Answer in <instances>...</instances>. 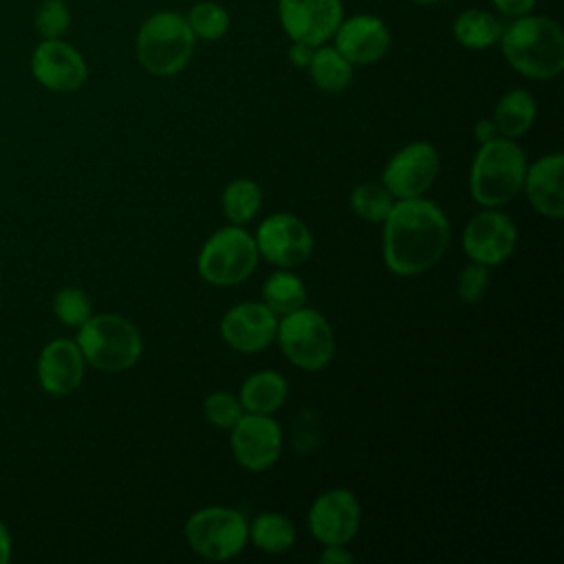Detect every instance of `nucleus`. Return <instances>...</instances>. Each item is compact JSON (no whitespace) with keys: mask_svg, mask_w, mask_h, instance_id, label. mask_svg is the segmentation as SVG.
<instances>
[{"mask_svg":"<svg viewBox=\"0 0 564 564\" xmlns=\"http://www.w3.org/2000/svg\"><path fill=\"white\" fill-rule=\"evenodd\" d=\"M383 262L397 275H419L434 267L449 245L443 209L423 198H403L383 220Z\"/></svg>","mask_w":564,"mask_h":564,"instance_id":"obj_1","label":"nucleus"},{"mask_svg":"<svg viewBox=\"0 0 564 564\" xmlns=\"http://www.w3.org/2000/svg\"><path fill=\"white\" fill-rule=\"evenodd\" d=\"M498 44L507 64L529 79H553L564 68V31L546 15L511 18Z\"/></svg>","mask_w":564,"mask_h":564,"instance_id":"obj_2","label":"nucleus"},{"mask_svg":"<svg viewBox=\"0 0 564 564\" xmlns=\"http://www.w3.org/2000/svg\"><path fill=\"white\" fill-rule=\"evenodd\" d=\"M527 159L522 148L507 137L480 143L469 170V194L482 207H498L522 192Z\"/></svg>","mask_w":564,"mask_h":564,"instance_id":"obj_3","label":"nucleus"},{"mask_svg":"<svg viewBox=\"0 0 564 564\" xmlns=\"http://www.w3.org/2000/svg\"><path fill=\"white\" fill-rule=\"evenodd\" d=\"M196 37L176 11L152 13L137 31L134 53L143 70L154 77H172L181 73L194 55Z\"/></svg>","mask_w":564,"mask_h":564,"instance_id":"obj_4","label":"nucleus"},{"mask_svg":"<svg viewBox=\"0 0 564 564\" xmlns=\"http://www.w3.org/2000/svg\"><path fill=\"white\" fill-rule=\"evenodd\" d=\"M75 341L84 361L101 372H123L132 368L143 352L139 328L117 313L90 315L79 326Z\"/></svg>","mask_w":564,"mask_h":564,"instance_id":"obj_5","label":"nucleus"},{"mask_svg":"<svg viewBox=\"0 0 564 564\" xmlns=\"http://www.w3.org/2000/svg\"><path fill=\"white\" fill-rule=\"evenodd\" d=\"M258 258L253 236L240 225H227L205 240L198 253V273L214 286H234L253 273Z\"/></svg>","mask_w":564,"mask_h":564,"instance_id":"obj_6","label":"nucleus"},{"mask_svg":"<svg viewBox=\"0 0 564 564\" xmlns=\"http://www.w3.org/2000/svg\"><path fill=\"white\" fill-rule=\"evenodd\" d=\"M275 339L284 357L302 370H322L335 355V335L326 317L313 308H297L282 315Z\"/></svg>","mask_w":564,"mask_h":564,"instance_id":"obj_7","label":"nucleus"},{"mask_svg":"<svg viewBox=\"0 0 564 564\" xmlns=\"http://www.w3.org/2000/svg\"><path fill=\"white\" fill-rule=\"evenodd\" d=\"M185 540L205 560L225 562L245 549L249 540V524L240 511L212 505L187 518Z\"/></svg>","mask_w":564,"mask_h":564,"instance_id":"obj_8","label":"nucleus"},{"mask_svg":"<svg viewBox=\"0 0 564 564\" xmlns=\"http://www.w3.org/2000/svg\"><path fill=\"white\" fill-rule=\"evenodd\" d=\"M438 167L441 159L436 148L427 141H414L390 156L381 183L397 200L416 198L432 187Z\"/></svg>","mask_w":564,"mask_h":564,"instance_id":"obj_9","label":"nucleus"},{"mask_svg":"<svg viewBox=\"0 0 564 564\" xmlns=\"http://www.w3.org/2000/svg\"><path fill=\"white\" fill-rule=\"evenodd\" d=\"M253 240L258 253L278 269L300 267L313 251L311 229L293 214H273L264 218Z\"/></svg>","mask_w":564,"mask_h":564,"instance_id":"obj_10","label":"nucleus"},{"mask_svg":"<svg viewBox=\"0 0 564 564\" xmlns=\"http://www.w3.org/2000/svg\"><path fill=\"white\" fill-rule=\"evenodd\" d=\"M278 18L291 42L319 46L333 40L344 7L341 0H278Z\"/></svg>","mask_w":564,"mask_h":564,"instance_id":"obj_11","label":"nucleus"},{"mask_svg":"<svg viewBox=\"0 0 564 564\" xmlns=\"http://www.w3.org/2000/svg\"><path fill=\"white\" fill-rule=\"evenodd\" d=\"M31 73L51 93H75L88 79L84 55L62 37L42 40L31 53Z\"/></svg>","mask_w":564,"mask_h":564,"instance_id":"obj_12","label":"nucleus"},{"mask_svg":"<svg viewBox=\"0 0 564 564\" xmlns=\"http://www.w3.org/2000/svg\"><path fill=\"white\" fill-rule=\"evenodd\" d=\"M361 522V507L352 491L335 487L319 494L308 509V529L324 546L348 544Z\"/></svg>","mask_w":564,"mask_h":564,"instance_id":"obj_13","label":"nucleus"},{"mask_svg":"<svg viewBox=\"0 0 564 564\" xmlns=\"http://www.w3.org/2000/svg\"><path fill=\"white\" fill-rule=\"evenodd\" d=\"M234 458L249 471H264L282 454V430L271 414L245 412L231 427Z\"/></svg>","mask_w":564,"mask_h":564,"instance_id":"obj_14","label":"nucleus"},{"mask_svg":"<svg viewBox=\"0 0 564 564\" xmlns=\"http://www.w3.org/2000/svg\"><path fill=\"white\" fill-rule=\"evenodd\" d=\"M516 238L518 231L513 220L507 214L487 207L465 225L463 249L471 262L496 267L511 256Z\"/></svg>","mask_w":564,"mask_h":564,"instance_id":"obj_15","label":"nucleus"},{"mask_svg":"<svg viewBox=\"0 0 564 564\" xmlns=\"http://www.w3.org/2000/svg\"><path fill=\"white\" fill-rule=\"evenodd\" d=\"M278 330V315L262 302H242L231 306L220 319V335L225 344L238 352H260Z\"/></svg>","mask_w":564,"mask_h":564,"instance_id":"obj_16","label":"nucleus"},{"mask_svg":"<svg viewBox=\"0 0 564 564\" xmlns=\"http://www.w3.org/2000/svg\"><path fill=\"white\" fill-rule=\"evenodd\" d=\"M335 48L352 64L368 66L379 62L390 48V31L379 15L357 13L339 22L335 35Z\"/></svg>","mask_w":564,"mask_h":564,"instance_id":"obj_17","label":"nucleus"},{"mask_svg":"<svg viewBox=\"0 0 564 564\" xmlns=\"http://www.w3.org/2000/svg\"><path fill=\"white\" fill-rule=\"evenodd\" d=\"M84 355L77 341L53 339L37 359V379L44 392L53 397H66L75 392L84 379Z\"/></svg>","mask_w":564,"mask_h":564,"instance_id":"obj_18","label":"nucleus"},{"mask_svg":"<svg viewBox=\"0 0 564 564\" xmlns=\"http://www.w3.org/2000/svg\"><path fill=\"white\" fill-rule=\"evenodd\" d=\"M564 156L551 152L527 165L522 189L538 214L560 220L564 216V187H562Z\"/></svg>","mask_w":564,"mask_h":564,"instance_id":"obj_19","label":"nucleus"},{"mask_svg":"<svg viewBox=\"0 0 564 564\" xmlns=\"http://www.w3.org/2000/svg\"><path fill=\"white\" fill-rule=\"evenodd\" d=\"M289 394L286 379L275 370H258L240 386V405L245 412L273 414L278 412Z\"/></svg>","mask_w":564,"mask_h":564,"instance_id":"obj_20","label":"nucleus"},{"mask_svg":"<svg viewBox=\"0 0 564 564\" xmlns=\"http://www.w3.org/2000/svg\"><path fill=\"white\" fill-rule=\"evenodd\" d=\"M535 115L538 108L531 93L524 88H511L496 101L491 121L500 137L518 139L533 126Z\"/></svg>","mask_w":564,"mask_h":564,"instance_id":"obj_21","label":"nucleus"},{"mask_svg":"<svg viewBox=\"0 0 564 564\" xmlns=\"http://www.w3.org/2000/svg\"><path fill=\"white\" fill-rule=\"evenodd\" d=\"M505 22L485 9H465L454 18L452 33L456 42L471 51H485L500 42Z\"/></svg>","mask_w":564,"mask_h":564,"instance_id":"obj_22","label":"nucleus"},{"mask_svg":"<svg viewBox=\"0 0 564 564\" xmlns=\"http://www.w3.org/2000/svg\"><path fill=\"white\" fill-rule=\"evenodd\" d=\"M311 82L324 93H344L352 82V64L335 48L319 44L306 66Z\"/></svg>","mask_w":564,"mask_h":564,"instance_id":"obj_23","label":"nucleus"},{"mask_svg":"<svg viewBox=\"0 0 564 564\" xmlns=\"http://www.w3.org/2000/svg\"><path fill=\"white\" fill-rule=\"evenodd\" d=\"M262 304L275 315H286L304 306L306 286L302 278L291 273L289 269H280L267 278L262 284Z\"/></svg>","mask_w":564,"mask_h":564,"instance_id":"obj_24","label":"nucleus"},{"mask_svg":"<svg viewBox=\"0 0 564 564\" xmlns=\"http://www.w3.org/2000/svg\"><path fill=\"white\" fill-rule=\"evenodd\" d=\"M249 540L269 555L286 553L295 542V527L282 513H260L249 524Z\"/></svg>","mask_w":564,"mask_h":564,"instance_id":"obj_25","label":"nucleus"},{"mask_svg":"<svg viewBox=\"0 0 564 564\" xmlns=\"http://www.w3.org/2000/svg\"><path fill=\"white\" fill-rule=\"evenodd\" d=\"M223 214L231 225H247L262 207V189L251 178H236L223 192Z\"/></svg>","mask_w":564,"mask_h":564,"instance_id":"obj_26","label":"nucleus"},{"mask_svg":"<svg viewBox=\"0 0 564 564\" xmlns=\"http://www.w3.org/2000/svg\"><path fill=\"white\" fill-rule=\"evenodd\" d=\"M194 37L205 40V42H216L220 40L227 31H229V13L223 4L212 2V0H203L196 2L187 15H185Z\"/></svg>","mask_w":564,"mask_h":564,"instance_id":"obj_27","label":"nucleus"},{"mask_svg":"<svg viewBox=\"0 0 564 564\" xmlns=\"http://www.w3.org/2000/svg\"><path fill=\"white\" fill-rule=\"evenodd\" d=\"M394 205V196L383 183H361L350 194L352 212L368 223H383Z\"/></svg>","mask_w":564,"mask_h":564,"instance_id":"obj_28","label":"nucleus"},{"mask_svg":"<svg viewBox=\"0 0 564 564\" xmlns=\"http://www.w3.org/2000/svg\"><path fill=\"white\" fill-rule=\"evenodd\" d=\"M53 311H55V317L64 326L79 328L93 315V304H90V297L82 289L66 286L55 293Z\"/></svg>","mask_w":564,"mask_h":564,"instance_id":"obj_29","label":"nucleus"},{"mask_svg":"<svg viewBox=\"0 0 564 564\" xmlns=\"http://www.w3.org/2000/svg\"><path fill=\"white\" fill-rule=\"evenodd\" d=\"M33 22L42 40L62 37L70 24V9L64 0H42L35 9Z\"/></svg>","mask_w":564,"mask_h":564,"instance_id":"obj_30","label":"nucleus"},{"mask_svg":"<svg viewBox=\"0 0 564 564\" xmlns=\"http://www.w3.org/2000/svg\"><path fill=\"white\" fill-rule=\"evenodd\" d=\"M203 412L207 421L220 430H231L238 423V419L245 414L240 399L229 392H212L203 401Z\"/></svg>","mask_w":564,"mask_h":564,"instance_id":"obj_31","label":"nucleus"},{"mask_svg":"<svg viewBox=\"0 0 564 564\" xmlns=\"http://www.w3.org/2000/svg\"><path fill=\"white\" fill-rule=\"evenodd\" d=\"M489 286V267L471 262L467 264L460 275H458V297L467 304H476L482 300V295L487 293Z\"/></svg>","mask_w":564,"mask_h":564,"instance_id":"obj_32","label":"nucleus"},{"mask_svg":"<svg viewBox=\"0 0 564 564\" xmlns=\"http://www.w3.org/2000/svg\"><path fill=\"white\" fill-rule=\"evenodd\" d=\"M496 11L505 18H520V15H527L533 11L535 2L538 0H489Z\"/></svg>","mask_w":564,"mask_h":564,"instance_id":"obj_33","label":"nucleus"},{"mask_svg":"<svg viewBox=\"0 0 564 564\" xmlns=\"http://www.w3.org/2000/svg\"><path fill=\"white\" fill-rule=\"evenodd\" d=\"M313 51L315 46L311 44H304V42H291L286 55H289V62L295 66V68H306L311 57H313Z\"/></svg>","mask_w":564,"mask_h":564,"instance_id":"obj_34","label":"nucleus"},{"mask_svg":"<svg viewBox=\"0 0 564 564\" xmlns=\"http://www.w3.org/2000/svg\"><path fill=\"white\" fill-rule=\"evenodd\" d=\"M319 562L322 564H348V562H352V553L346 551V544H330V546H324Z\"/></svg>","mask_w":564,"mask_h":564,"instance_id":"obj_35","label":"nucleus"},{"mask_svg":"<svg viewBox=\"0 0 564 564\" xmlns=\"http://www.w3.org/2000/svg\"><path fill=\"white\" fill-rule=\"evenodd\" d=\"M474 134H476V139H478L480 143H487V141L500 137L491 119H480V121L476 123V128H474Z\"/></svg>","mask_w":564,"mask_h":564,"instance_id":"obj_36","label":"nucleus"},{"mask_svg":"<svg viewBox=\"0 0 564 564\" xmlns=\"http://www.w3.org/2000/svg\"><path fill=\"white\" fill-rule=\"evenodd\" d=\"M11 557V535L9 529L0 522V564H7Z\"/></svg>","mask_w":564,"mask_h":564,"instance_id":"obj_37","label":"nucleus"},{"mask_svg":"<svg viewBox=\"0 0 564 564\" xmlns=\"http://www.w3.org/2000/svg\"><path fill=\"white\" fill-rule=\"evenodd\" d=\"M414 4H436V2H441V0H412Z\"/></svg>","mask_w":564,"mask_h":564,"instance_id":"obj_38","label":"nucleus"}]
</instances>
